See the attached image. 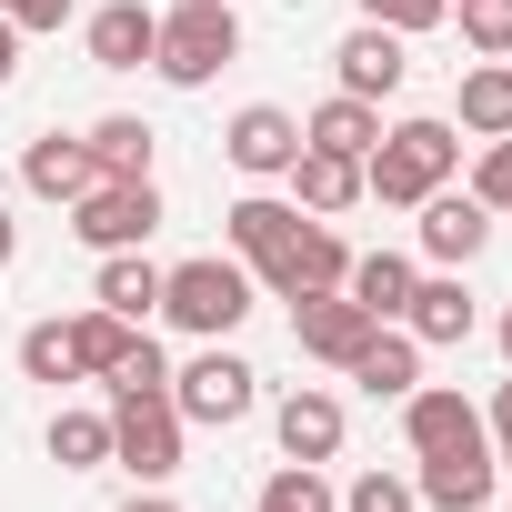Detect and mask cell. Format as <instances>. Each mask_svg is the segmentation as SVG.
<instances>
[{"label": "cell", "mask_w": 512, "mask_h": 512, "mask_svg": "<svg viewBox=\"0 0 512 512\" xmlns=\"http://www.w3.org/2000/svg\"><path fill=\"white\" fill-rule=\"evenodd\" d=\"M251 302H262L251 262H221V251H201V262H171V272H161V322L191 332V342H231V332L251 322Z\"/></svg>", "instance_id": "cell-1"}, {"label": "cell", "mask_w": 512, "mask_h": 512, "mask_svg": "<svg viewBox=\"0 0 512 512\" xmlns=\"http://www.w3.org/2000/svg\"><path fill=\"white\" fill-rule=\"evenodd\" d=\"M231 61H241V11H231V0H171V11H161L151 71L171 91H211Z\"/></svg>", "instance_id": "cell-2"}, {"label": "cell", "mask_w": 512, "mask_h": 512, "mask_svg": "<svg viewBox=\"0 0 512 512\" xmlns=\"http://www.w3.org/2000/svg\"><path fill=\"white\" fill-rule=\"evenodd\" d=\"M452 161H462L452 121H392V131L372 141V161H362V191H372L382 211H412V201H432V191L452 181Z\"/></svg>", "instance_id": "cell-3"}, {"label": "cell", "mask_w": 512, "mask_h": 512, "mask_svg": "<svg viewBox=\"0 0 512 512\" xmlns=\"http://www.w3.org/2000/svg\"><path fill=\"white\" fill-rule=\"evenodd\" d=\"M251 402H262V372H251L241 352H221V342H201V352L171 372V412H181L191 432H231V422H251Z\"/></svg>", "instance_id": "cell-4"}, {"label": "cell", "mask_w": 512, "mask_h": 512, "mask_svg": "<svg viewBox=\"0 0 512 512\" xmlns=\"http://www.w3.org/2000/svg\"><path fill=\"white\" fill-rule=\"evenodd\" d=\"M181 442H191V422L171 412V392H111V462L131 482H171Z\"/></svg>", "instance_id": "cell-5"}, {"label": "cell", "mask_w": 512, "mask_h": 512, "mask_svg": "<svg viewBox=\"0 0 512 512\" xmlns=\"http://www.w3.org/2000/svg\"><path fill=\"white\" fill-rule=\"evenodd\" d=\"M251 282H262L272 302H312V292H342V282H352V241H342L332 221H312V211H302V231L272 251V262H251Z\"/></svg>", "instance_id": "cell-6"}, {"label": "cell", "mask_w": 512, "mask_h": 512, "mask_svg": "<svg viewBox=\"0 0 512 512\" xmlns=\"http://www.w3.org/2000/svg\"><path fill=\"white\" fill-rule=\"evenodd\" d=\"M71 231H81V251H141L161 231V181H91L71 201Z\"/></svg>", "instance_id": "cell-7"}, {"label": "cell", "mask_w": 512, "mask_h": 512, "mask_svg": "<svg viewBox=\"0 0 512 512\" xmlns=\"http://www.w3.org/2000/svg\"><path fill=\"white\" fill-rule=\"evenodd\" d=\"M221 161H231L241 181H282V171L302 161V121H292L282 101H241L231 131H221Z\"/></svg>", "instance_id": "cell-8"}, {"label": "cell", "mask_w": 512, "mask_h": 512, "mask_svg": "<svg viewBox=\"0 0 512 512\" xmlns=\"http://www.w3.org/2000/svg\"><path fill=\"white\" fill-rule=\"evenodd\" d=\"M412 211H422V221H412V241H422V262H432V272H472V262H482L492 211H482L472 191H452V181H442V191H432V201H412Z\"/></svg>", "instance_id": "cell-9"}, {"label": "cell", "mask_w": 512, "mask_h": 512, "mask_svg": "<svg viewBox=\"0 0 512 512\" xmlns=\"http://www.w3.org/2000/svg\"><path fill=\"white\" fill-rule=\"evenodd\" d=\"M332 81H342L352 101H392V91L412 81V41L382 31V21H352V31L332 41Z\"/></svg>", "instance_id": "cell-10"}, {"label": "cell", "mask_w": 512, "mask_h": 512, "mask_svg": "<svg viewBox=\"0 0 512 512\" xmlns=\"http://www.w3.org/2000/svg\"><path fill=\"white\" fill-rule=\"evenodd\" d=\"M402 442H412V452H462V442H492V432H482V402H472V392L412 382V392H402Z\"/></svg>", "instance_id": "cell-11"}, {"label": "cell", "mask_w": 512, "mask_h": 512, "mask_svg": "<svg viewBox=\"0 0 512 512\" xmlns=\"http://www.w3.org/2000/svg\"><path fill=\"white\" fill-rule=\"evenodd\" d=\"M382 322L352 302V292H312V302H292V342L312 352V362H332V372H352V352L372 342Z\"/></svg>", "instance_id": "cell-12"}, {"label": "cell", "mask_w": 512, "mask_h": 512, "mask_svg": "<svg viewBox=\"0 0 512 512\" xmlns=\"http://www.w3.org/2000/svg\"><path fill=\"white\" fill-rule=\"evenodd\" d=\"M422 472H412V492L432 502V512H482L492 502V482H502V462H492V442H462V452H412Z\"/></svg>", "instance_id": "cell-13"}, {"label": "cell", "mask_w": 512, "mask_h": 512, "mask_svg": "<svg viewBox=\"0 0 512 512\" xmlns=\"http://www.w3.org/2000/svg\"><path fill=\"white\" fill-rule=\"evenodd\" d=\"M151 41H161V11H151V0H101V11L81 21L91 71H151Z\"/></svg>", "instance_id": "cell-14"}, {"label": "cell", "mask_w": 512, "mask_h": 512, "mask_svg": "<svg viewBox=\"0 0 512 512\" xmlns=\"http://www.w3.org/2000/svg\"><path fill=\"white\" fill-rule=\"evenodd\" d=\"M91 181H101V161H91L81 131H41V141H21V191H31V201H61V211H71Z\"/></svg>", "instance_id": "cell-15"}, {"label": "cell", "mask_w": 512, "mask_h": 512, "mask_svg": "<svg viewBox=\"0 0 512 512\" xmlns=\"http://www.w3.org/2000/svg\"><path fill=\"white\" fill-rule=\"evenodd\" d=\"M272 432H282V462H332V452H342V432H352V412H342V392L302 382V392H282Z\"/></svg>", "instance_id": "cell-16"}, {"label": "cell", "mask_w": 512, "mask_h": 512, "mask_svg": "<svg viewBox=\"0 0 512 512\" xmlns=\"http://www.w3.org/2000/svg\"><path fill=\"white\" fill-rule=\"evenodd\" d=\"M472 292H462V272H422L412 282V302H402V332L422 342V352H452V342H472Z\"/></svg>", "instance_id": "cell-17"}, {"label": "cell", "mask_w": 512, "mask_h": 512, "mask_svg": "<svg viewBox=\"0 0 512 512\" xmlns=\"http://www.w3.org/2000/svg\"><path fill=\"white\" fill-rule=\"evenodd\" d=\"M302 231V201H272V191H241L221 211V241H231V262H272V251Z\"/></svg>", "instance_id": "cell-18"}, {"label": "cell", "mask_w": 512, "mask_h": 512, "mask_svg": "<svg viewBox=\"0 0 512 512\" xmlns=\"http://www.w3.org/2000/svg\"><path fill=\"white\" fill-rule=\"evenodd\" d=\"M91 302L121 312V322H151V312H161V262H151V251H101Z\"/></svg>", "instance_id": "cell-19"}, {"label": "cell", "mask_w": 512, "mask_h": 512, "mask_svg": "<svg viewBox=\"0 0 512 512\" xmlns=\"http://www.w3.org/2000/svg\"><path fill=\"white\" fill-rule=\"evenodd\" d=\"M302 141H312V151H342V161H372V141H382V101L332 91L322 111H302Z\"/></svg>", "instance_id": "cell-20"}, {"label": "cell", "mask_w": 512, "mask_h": 512, "mask_svg": "<svg viewBox=\"0 0 512 512\" xmlns=\"http://www.w3.org/2000/svg\"><path fill=\"white\" fill-rule=\"evenodd\" d=\"M81 141H91L101 181H151V161H161V131H151V121H131V111H101Z\"/></svg>", "instance_id": "cell-21"}, {"label": "cell", "mask_w": 512, "mask_h": 512, "mask_svg": "<svg viewBox=\"0 0 512 512\" xmlns=\"http://www.w3.org/2000/svg\"><path fill=\"white\" fill-rule=\"evenodd\" d=\"M282 181H292V201H302L312 221H332V211H352V201H362V161H342V151H312V141H302V161H292Z\"/></svg>", "instance_id": "cell-22"}, {"label": "cell", "mask_w": 512, "mask_h": 512, "mask_svg": "<svg viewBox=\"0 0 512 512\" xmlns=\"http://www.w3.org/2000/svg\"><path fill=\"white\" fill-rule=\"evenodd\" d=\"M352 382H362L372 402H402V392L422 382V342H412L402 322H382V332H372V342L352 352Z\"/></svg>", "instance_id": "cell-23"}, {"label": "cell", "mask_w": 512, "mask_h": 512, "mask_svg": "<svg viewBox=\"0 0 512 512\" xmlns=\"http://www.w3.org/2000/svg\"><path fill=\"white\" fill-rule=\"evenodd\" d=\"M131 332H141V322H121V312H101V302L71 312V382H111L121 352H131Z\"/></svg>", "instance_id": "cell-24"}, {"label": "cell", "mask_w": 512, "mask_h": 512, "mask_svg": "<svg viewBox=\"0 0 512 512\" xmlns=\"http://www.w3.org/2000/svg\"><path fill=\"white\" fill-rule=\"evenodd\" d=\"M452 121H462L472 141H502V131H512V61H472V71H462Z\"/></svg>", "instance_id": "cell-25"}, {"label": "cell", "mask_w": 512, "mask_h": 512, "mask_svg": "<svg viewBox=\"0 0 512 512\" xmlns=\"http://www.w3.org/2000/svg\"><path fill=\"white\" fill-rule=\"evenodd\" d=\"M412 282H422V272L402 262V251H352V282H342V292H352V302H362L372 322H402V302H412Z\"/></svg>", "instance_id": "cell-26"}, {"label": "cell", "mask_w": 512, "mask_h": 512, "mask_svg": "<svg viewBox=\"0 0 512 512\" xmlns=\"http://www.w3.org/2000/svg\"><path fill=\"white\" fill-rule=\"evenodd\" d=\"M51 462L61 472H101L111 462V412H51Z\"/></svg>", "instance_id": "cell-27"}, {"label": "cell", "mask_w": 512, "mask_h": 512, "mask_svg": "<svg viewBox=\"0 0 512 512\" xmlns=\"http://www.w3.org/2000/svg\"><path fill=\"white\" fill-rule=\"evenodd\" d=\"M251 512H342V492L322 482V462H282L272 482H262V502Z\"/></svg>", "instance_id": "cell-28"}, {"label": "cell", "mask_w": 512, "mask_h": 512, "mask_svg": "<svg viewBox=\"0 0 512 512\" xmlns=\"http://www.w3.org/2000/svg\"><path fill=\"white\" fill-rule=\"evenodd\" d=\"M452 21H462V51L512 61V0H452Z\"/></svg>", "instance_id": "cell-29"}, {"label": "cell", "mask_w": 512, "mask_h": 512, "mask_svg": "<svg viewBox=\"0 0 512 512\" xmlns=\"http://www.w3.org/2000/svg\"><path fill=\"white\" fill-rule=\"evenodd\" d=\"M21 382H51V392L71 382V322H31L21 332Z\"/></svg>", "instance_id": "cell-30"}, {"label": "cell", "mask_w": 512, "mask_h": 512, "mask_svg": "<svg viewBox=\"0 0 512 512\" xmlns=\"http://www.w3.org/2000/svg\"><path fill=\"white\" fill-rule=\"evenodd\" d=\"M101 392H171V352H161L151 332H131V352H121V372H111Z\"/></svg>", "instance_id": "cell-31"}, {"label": "cell", "mask_w": 512, "mask_h": 512, "mask_svg": "<svg viewBox=\"0 0 512 512\" xmlns=\"http://www.w3.org/2000/svg\"><path fill=\"white\" fill-rule=\"evenodd\" d=\"M342 512H422V492H412V472H362L342 492Z\"/></svg>", "instance_id": "cell-32"}, {"label": "cell", "mask_w": 512, "mask_h": 512, "mask_svg": "<svg viewBox=\"0 0 512 512\" xmlns=\"http://www.w3.org/2000/svg\"><path fill=\"white\" fill-rule=\"evenodd\" d=\"M472 201H482L492 221L512 211V131H502V141H482V161H472Z\"/></svg>", "instance_id": "cell-33"}, {"label": "cell", "mask_w": 512, "mask_h": 512, "mask_svg": "<svg viewBox=\"0 0 512 512\" xmlns=\"http://www.w3.org/2000/svg\"><path fill=\"white\" fill-rule=\"evenodd\" d=\"M362 21H382V31L422 41V31H442V21H452V0H362Z\"/></svg>", "instance_id": "cell-34"}, {"label": "cell", "mask_w": 512, "mask_h": 512, "mask_svg": "<svg viewBox=\"0 0 512 512\" xmlns=\"http://www.w3.org/2000/svg\"><path fill=\"white\" fill-rule=\"evenodd\" d=\"M0 21H11V31H61L71 0H0Z\"/></svg>", "instance_id": "cell-35"}, {"label": "cell", "mask_w": 512, "mask_h": 512, "mask_svg": "<svg viewBox=\"0 0 512 512\" xmlns=\"http://www.w3.org/2000/svg\"><path fill=\"white\" fill-rule=\"evenodd\" d=\"M482 432H492V442H512V382L492 392V412H482Z\"/></svg>", "instance_id": "cell-36"}, {"label": "cell", "mask_w": 512, "mask_h": 512, "mask_svg": "<svg viewBox=\"0 0 512 512\" xmlns=\"http://www.w3.org/2000/svg\"><path fill=\"white\" fill-rule=\"evenodd\" d=\"M11 81H21V31L0 21V91H11Z\"/></svg>", "instance_id": "cell-37"}, {"label": "cell", "mask_w": 512, "mask_h": 512, "mask_svg": "<svg viewBox=\"0 0 512 512\" xmlns=\"http://www.w3.org/2000/svg\"><path fill=\"white\" fill-rule=\"evenodd\" d=\"M121 512H181V502H171V492H161V482H141V492H131V502H121Z\"/></svg>", "instance_id": "cell-38"}, {"label": "cell", "mask_w": 512, "mask_h": 512, "mask_svg": "<svg viewBox=\"0 0 512 512\" xmlns=\"http://www.w3.org/2000/svg\"><path fill=\"white\" fill-rule=\"evenodd\" d=\"M21 262V221H11V201H0V272Z\"/></svg>", "instance_id": "cell-39"}, {"label": "cell", "mask_w": 512, "mask_h": 512, "mask_svg": "<svg viewBox=\"0 0 512 512\" xmlns=\"http://www.w3.org/2000/svg\"><path fill=\"white\" fill-rule=\"evenodd\" d=\"M502 362H512V312H502Z\"/></svg>", "instance_id": "cell-40"}, {"label": "cell", "mask_w": 512, "mask_h": 512, "mask_svg": "<svg viewBox=\"0 0 512 512\" xmlns=\"http://www.w3.org/2000/svg\"><path fill=\"white\" fill-rule=\"evenodd\" d=\"M492 462H502V472H512V442H502V452H492Z\"/></svg>", "instance_id": "cell-41"}]
</instances>
